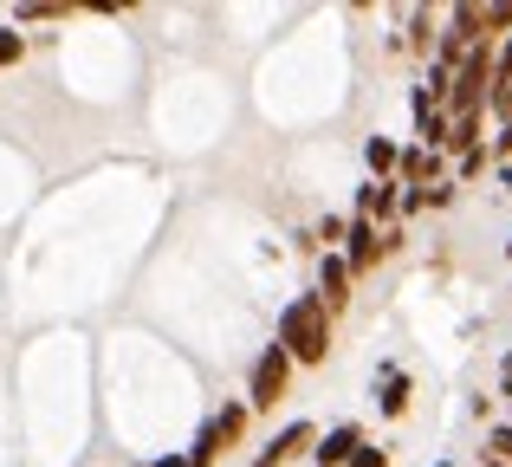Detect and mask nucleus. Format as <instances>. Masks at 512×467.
Returning a JSON list of instances; mask_svg holds the SVG:
<instances>
[{"label":"nucleus","instance_id":"1","mask_svg":"<svg viewBox=\"0 0 512 467\" xmlns=\"http://www.w3.org/2000/svg\"><path fill=\"white\" fill-rule=\"evenodd\" d=\"M279 351L292 364H325L331 357V312L318 292H299V299L279 312Z\"/></svg>","mask_w":512,"mask_h":467},{"label":"nucleus","instance_id":"2","mask_svg":"<svg viewBox=\"0 0 512 467\" xmlns=\"http://www.w3.org/2000/svg\"><path fill=\"white\" fill-rule=\"evenodd\" d=\"M286 383H292V357L279 344H266L260 364H253V383H247V409H273L286 396Z\"/></svg>","mask_w":512,"mask_h":467},{"label":"nucleus","instance_id":"3","mask_svg":"<svg viewBox=\"0 0 512 467\" xmlns=\"http://www.w3.org/2000/svg\"><path fill=\"white\" fill-rule=\"evenodd\" d=\"M305 448H318V429H312V422H286V429L260 448V467H292Z\"/></svg>","mask_w":512,"mask_h":467},{"label":"nucleus","instance_id":"4","mask_svg":"<svg viewBox=\"0 0 512 467\" xmlns=\"http://www.w3.org/2000/svg\"><path fill=\"white\" fill-rule=\"evenodd\" d=\"M383 253H389V240L376 234L370 221H350V228H344V266H350V273H370Z\"/></svg>","mask_w":512,"mask_h":467},{"label":"nucleus","instance_id":"5","mask_svg":"<svg viewBox=\"0 0 512 467\" xmlns=\"http://www.w3.org/2000/svg\"><path fill=\"white\" fill-rule=\"evenodd\" d=\"M350 266H344V253H325V260H318V299H325V312H344L350 305Z\"/></svg>","mask_w":512,"mask_h":467},{"label":"nucleus","instance_id":"6","mask_svg":"<svg viewBox=\"0 0 512 467\" xmlns=\"http://www.w3.org/2000/svg\"><path fill=\"white\" fill-rule=\"evenodd\" d=\"M357 448H363V429L357 422H338L331 435H318V467H344Z\"/></svg>","mask_w":512,"mask_h":467},{"label":"nucleus","instance_id":"7","mask_svg":"<svg viewBox=\"0 0 512 467\" xmlns=\"http://www.w3.org/2000/svg\"><path fill=\"white\" fill-rule=\"evenodd\" d=\"M396 202H402L396 182H363V195H357V221H370V228H376V221L396 215Z\"/></svg>","mask_w":512,"mask_h":467},{"label":"nucleus","instance_id":"8","mask_svg":"<svg viewBox=\"0 0 512 467\" xmlns=\"http://www.w3.org/2000/svg\"><path fill=\"white\" fill-rule=\"evenodd\" d=\"M363 163H370V182H389V176H396V163H402V150L389 137H370V143H363Z\"/></svg>","mask_w":512,"mask_h":467},{"label":"nucleus","instance_id":"9","mask_svg":"<svg viewBox=\"0 0 512 467\" xmlns=\"http://www.w3.org/2000/svg\"><path fill=\"white\" fill-rule=\"evenodd\" d=\"M376 403H383V416H402V409H409V377H402V370H383V377H376Z\"/></svg>","mask_w":512,"mask_h":467},{"label":"nucleus","instance_id":"10","mask_svg":"<svg viewBox=\"0 0 512 467\" xmlns=\"http://www.w3.org/2000/svg\"><path fill=\"white\" fill-rule=\"evenodd\" d=\"M396 176L409 182V189H428V176H435V150H402Z\"/></svg>","mask_w":512,"mask_h":467},{"label":"nucleus","instance_id":"11","mask_svg":"<svg viewBox=\"0 0 512 467\" xmlns=\"http://www.w3.org/2000/svg\"><path fill=\"white\" fill-rule=\"evenodd\" d=\"M441 150L474 156V150H480V117H454V124H448V143H441Z\"/></svg>","mask_w":512,"mask_h":467},{"label":"nucleus","instance_id":"12","mask_svg":"<svg viewBox=\"0 0 512 467\" xmlns=\"http://www.w3.org/2000/svg\"><path fill=\"white\" fill-rule=\"evenodd\" d=\"M214 455H221V429H214V422H201V435H195V448H188L182 467H214Z\"/></svg>","mask_w":512,"mask_h":467},{"label":"nucleus","instance_id":"13","mask_svg":"<svg viewBox=\"0 0 512 467\" xmlns=\"http://www.w3.org/2000/svg\"><path fill=\"white\" fill-rule=\"evenodd\" d=\"M448 124H454L448 111H428V117H415V130H422V150H441V143H448Z\"/></svg>","mask_w":512,"mask_h":467},{"label":"nucleus","instance_id":"14","mask_svg":"<svg viewBox=\"0 0 512 467\" xmlns=\"http://www.w3.org/2000/svg\"><path fill=\"white\" fill-rule=\"evenodd\" d=\"M214 429H221V448H234L240 429H247V403H227L221 416H214Z\"/></svg>","mask_w":512,"mask_h":467},{"label":"nucleus","instance_id":"15","mask_svg":"<svg viewBox=\"0 0 512 467\" xmlns=\"http://www.w3.org/2000/svg\"><path fill=\"white\" fill-rule=\"evenodd\" d=\"M20 59H26V33H20V26H0V72L20 65Z\"/></svg>","mask_w":512,"mask_h":467},{"label":"nucleus","instance_id":"16","mask_svg":"<svg viewBox=\"0 0 512 467\" xmlns=\"http://www.w3.org/2000/svg\"><path fill=\"white\" fill-rule=\"evenodd\" d=\"M65 0H33V7H20V26H39V20H65Z\"/></svg>","mask_w":512,"mask_h":467},{"label":"nucleus","instance_id":"17","mask_svg":"<svg viewBox=\"0 0 512 467\" xmlns=\"http://www.w3.org/2000/svg\"><path fill=\"white\" fill-rule=\"evenodd\" d=\"M493 91H512V33H506V46L493 52Z\"/></svg>","mask_w":512,"mask_h":467},{"label":"nucleus","instance_id":"18","mask_svg":"<svg viewBox=\"0 0 512 467\" xmlns=\"http://www.w3.org/2000/svg\"><path fill=\"white\" fill-rule=\"evenodd\" d=\"M487 455L512 467V422H500V429H493V435H487Z\"/></svg>","mask_w":512,"mask_h":467},{"label":"nucleus","instance_id":"19","mask_svg":"<svg viewBox=\"0 0 512 467\" xmlns=\"http://www.w3.org/2000/svg\"><path fill=\"white\" fill-rule=\"evenodd\" d=\"M344 467H389V455H383V448H370V442H363V448H357V455H350Z\"/></svg>","mask_w":512,"mask_h":467},{"label":"nucleus","instance_id":"20","mask_svg":"<svg viewBox=\"0 0 512 467\" xmlns=\"http://www.w3.org/2000/svg\"><path fill=\"white\" fill-rule=\"evenodd\" d=\"M487 163H493V156H487V150H474V156H461V182H474V176H480V169H487Z\"/></svg>","mask_w":512,"mask_h":467},{"label":"nucleus","instance_id":"21","mask_svg":"<svg viewBox=\"0 0 512 467\" xmlns=\"http://www.w3.org/2000/svg\"><path fill=\"white\" fill-rule=\"evenodd\" d=\"M487 156H493V163H512V124L500 130V137H493V150H487Z\"/></svg>","mask_w":512,"mask_h":467},{"label":"nucleus","instance_id":"22","mask_svg":"<svg viewBox=\"0 0 512 467\" xmlns=\"http://www.w3.org/2000/svg\"><path fill=\"white\" fill-rule=\"evenodd\" d=\"M150 467H182V455H163V461H150Z\"/></svg>","mask_w":512,"mask_h":467},{"label":"nucleus","instance_id":"23","mask_svg":"<svg viewBox=\"0 0 512 467\" xmlns=\"http://www.w3.org/2000/svg\"><path fill=\"white\" fill-rule=\"evenodd\" d=\"M500 377H512V351H506V357H500Z\"/></svg>","mask_w":512,"mask_h":467},{"label":"nucleus","instance_id":"24","mask_svg":"<svg viewBox=\"0 0 512 467\" xmlns=\"http://www.w3.org/2000/svg\"><path fill=\"white\" fill-rule=\"evenodd\" d=\"M500 182H506V189H512V163H506V169H500Z\"/></svg>","mask_w":512,"mask_h":467},{"label":"nucleus","instance_id":"25","mask_svg":"<svg viewBox=\"0 0 512 467\" xmlns=\"http://www.w3.org/2000/svg\"><path fill=\"white\" fill-rule=\"evenodd\" d=\"M441 467H448V461H441Z\"/></svg>","mask_w":512,"mask_h":467},{"label":"nucleus","instance_id":"26","mask_svg":"<svg viewBox=\"0 0 512 467\" xmlns=\"http://www.w3.org/2000/svg\"><path fill=\"white\" fill-rule=\"evenodd\" d=\"M506 253H512V247H506Z\"/></svg>","mask_w":512,"mask_h":467}]
</instances>
